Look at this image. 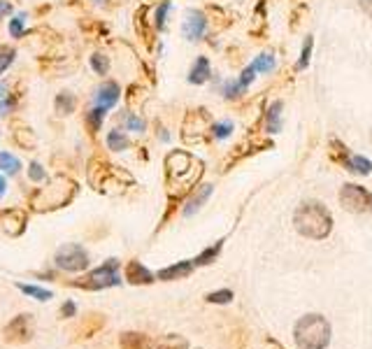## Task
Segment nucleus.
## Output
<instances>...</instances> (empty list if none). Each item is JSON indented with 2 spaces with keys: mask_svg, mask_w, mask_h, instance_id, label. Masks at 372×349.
<instances>
[{
  "mask_svg": "<svg viewBox=\"0 0 372 349\" xmlns=\"http://www.w3.org/2000/svg\"><path fill=\"white\" fill-rule=\"evenodd\" d=\"M91 68H93L98 75H107L110 61H107V56H102V54H93V56H91Z\"/></svg>",
  "mask_w": 372,
  "mask_h": 349,
  "instance_id": "obj_31",
  "label": "nucleus"
},
{
  "mask_svg": "<svg viewBox=\"0 0 372 349\" xmlns=\"http://www.w3.org/2000/svg\"><path fill=\"white\" fill-rule=\"evenodd\" d=\"M12 8H10V3H0V15H8Z\"/></svg>",
  "mask_w": 372,
  "mask_h": 349,
  "instance_id": "obj_40",
  "label": "nucleus"
},
{
  "mask_svg": "<svg viewBox=\"0 0 372 349\" xmlns=\"http://www.w3.org/2000/svg\"><path fill=\"white\" fill-rule=\"evenodd\" d=\"M26 212L24 209H5L3 214H0V226H3V231L8 233V236H21L24 228H26Z\"/></svg>",
  "mask_w": 372,
  "mask_h": 349,
  "instance_id": "obj_9",
  "label": "nucleus"
},
{
  "mask_svg": "<svg viewBox=\"0 0 372 349\" xmlns=\"http://www.w3.org/2000/svg\"><path fill=\"white\" fill-rule=\"evenodd\" d=\"M230 298H233V291L223 289V291H214V294H210L207 301H210V303H228Z\"/></svg>",
  "mask_w": 372,
  "mask_h": 349,
  "instance_id": "obj_33",
  "label": "nucleus"
},
{
  "mask_svg": "<svg viewBox=\"0 0 372 349\" xmlns=\"http://www.w3.org/2000/svg\"><path fill=\"white\" fill-rule=\"evenodd\" d=\"M312 47H314V37L307 35V37H305V47H303V52H300V59H298V63H296V70H305L307 66H310Z\"/></svg>",
  "mask_w": 372,
  "mask_h": 349,
  "instance_id": "obj_22",
  "label": "nucleus"
},
{
  "mask_svg": "<svg viewBox=\"0 0 372 349\" xmlns=\"http://www.w3.org/2000/svg\"><path fill=\"white\" fill-rule=\"evenodd\" d=\"M30 180H33V182H44V170H42V166H37V163H33V166H30Z\"/></svg>",
  "mask_w": 372,
  "mask_h": 349,
  "instance_id": "obj_37",
  "label": "nucleus"
},
{
  "mask_svg": "<svg viewBox=\"0 0 372 349\" xmlns=\"http://www.w3.org/2000/svg\"><path fill=\"white\" fill-rule=\"evenodd\" d=\"M126 277H128V282H131V284H149V282H154V275L140 261L128 263Z\"/></svg>",
  "mask_w": 372,
  "mask_h": 349,
  "instance_id": "obj_12",
  "label": "nucleus"
},
{
  "mask_svg": "<svg viewBox=\"0 0 372 349\" xmlns=\"http://www.w3.org/2000/svg\"><path fill=\"white\" fill-rule=\"evenodd\" d=\"M77 191V184L68 182V180H56L51 187H47L44 191H40L33 198L37 209H49V207H63L66 202H70V198Z\"/></svg>",
  "mask_w": 372,
  "mask_h": 349,
  "instance_id": "obj_4",
  "label": "nucleus"
},
{
  "mask_svg": "<svg viewBox=\"0 0 372 349\" xmlns=\"http://www.w3.org/2000/svg\"><path fill=\"white\" fill-rule=\"evenodd\" d=\"M121 282L119 279V261L117 258H110L105 265H100L98 270H93L91 275L77 279V287L82 289H91V291H98V289H107V287H117Z\"/></svg>",
  "mask_w": 372,
  "mask_h": 349,
  "instance_id": "obj_5",
  "label": "nucleus"
},
{
  "mask_svg": "<svg viewBox=\"0 0 372 349\" xmlns=\"http://www.w3.org/2000/svg\"><path fill=\"white\" fill-rule=\"evenodd\" d=\"M107 144H110V149H114V151H124V149H128V138L119 129H114V131H110V135H107Z\"/></svg>",
  "mask_w": 372,
  "mask_h": 349,
  "instance_id": "obj_20",
  "label": "nucleus"
},
{
  "mask_svg": "<svg viewBox=\"0 0 372 349\" xmlns=\"http://www.w3.org/2000/svg\"><path fill=\"white\" fill-rule=\"evenodd\" d=\"M19 289H21L24 294L37 298V301H49V298H51V291L49 289H42V287H28V284H21Z\"/></svg>",
  "mask_w": 372,
  "mask_h": 349,
  "instance_id": "obj_27",
  "label": "nucleus"
},
{
  "mask_svg": "<svg viewBox=\"0 0 372 349\" xmlns=\"http://www.w3.org/2000/svg\"><path fill=\"white\" fill-rule=\"evenodd\" d=\"M56 265L68 272H80L89 268V254L80 245H66L56 252Z\"/></svg>",
  "mask_w": 372,
  "mask_h": 349,
  "instance_id": "obj_7",
  "label": "nucleus"
},
{
  "mask_svg": "<svg viewBox=\"0 0 372 349\" xmlns=\"http://www.w3.org/2000/svg\"><path fill=\"white\" fill-rule=\"evenodd\" d=\"M33 338V319H30V314H19L15 317L8 328H5V340L8 342H28Z\"/></svg>",
  "mask_w": 372,
  "mask_h": 349,
  "instance_id": "obj_8",
  "label": "nucleus"
},
{
  "mask_svg": "<svg viewBox=\"0 0 372 349\" xmlns=\"http://www.w3.org/2000/svg\"><path fill=\"white\" fill-rule=\"evenodd\" d=\"M10 105H12L10 100H3V103H0V114H3L5 110H10Z\"/></svg>",
  "mask_w": 372,
  "mask_h": 349,
  "instance_id": "obj_41",
  "label": "nucleus"
},
{
  "mask_svg": "<svg viewBox=\"0 0 372 349\" xmlns=\"http://www.w3.org/2000/svg\"><path fill=\"white\" fill-rule=\"evenodd\" d=\"M5 189H8V184H5V177H3V175H0V196H3V194H5Z\"/></svg>",
  "mask_w": 372,
  "mask_h": 349,
  "instance_id": "obj_42",
  "label": "nucleus"
},
{
  "mask_svg": "<svg viewBox=\"0 0 372 349\" xmlns=\"http://www.w3.org/2000/svg\"><path fill=\"white\" fill-rule=\"evenodd\" d=\"M340 202H342L344 209H349L354 214L372 212V194L368 189L358 187V184H344L340 189Z\"/></svg>",
  "mask_w": 372,
  "mask_h": 349,
  "instance_id": "obj_6",
  "label": "nucleus"
},
{
  "mask_svg": "<svg viewBox=\"0 0 372 349\" xmlns=\"http://www.w3.org/2000/svg\"><path fill=\"white\" fill-rule=\"evenodd\" d=\"M254 77H256V68H254V63H252V66H249V68L245 70V73H242V77L237 79V82H240V84L247 88V86H249V84H252V82H254Z\"/></svg>",
  "mask_w": 372,
  "mask_h": 349,
  "instance_id": "obj_36",
  "label": "nucleus"
},
{
  "mask_svg": "<svg viewBox=\"0 0 372 349\" xmlns=\"http://www.w3.org/2000/svg\"><path fill=\"white\" fill-rule=\"evenodd\" d=\"M165 168H168L170 189H175V194H184L194 189V184L203 175V163L196 156H191L189 151H172L165 158Z\"/></svg>",
  "mask_w": 372,
  "mask_h": 349,
  "instance_id": "obj_2",
  "label": "nucleus"
},
{
  "mask_svg": "<svg viewBox=\"0 0 372 349\" xmlns=\"http://www.w3.org/2000/svg\"><path fill=\"white\" fill-rule=\"evenodd\" d=\"M230 131H233V124L230 122H219V124H212V135H214L216 140H223L230 135Z\"/></svg>",
  "mask_w": 372,
  "mask_h": 349,
  "instance_id": "obj_29",
  "label": "nucleus"
},
{
  "mask_svg": "<svg viewBox=\"0 0 372 349\" xmlns=\"http://www.w3.org/2000/svg\"><path fill=\"white\" fill-rule=\"evenodd\" d=\"M347 168L351 170V173H361V175H370L372 173V163L365 156H351Z\"/></svg>",
  "mask_w": 372,
  "mask_h": 349,
  "instance_id": "obj_19",
  "label": "nucleus"
},
{
  "mask_svg": "<svg viewBox=\"0 0 372 349\" xmlns=\"http://www.w3.org/2000/svg\"><path fill=\"white\" fill-rule=\"evenodd\" d=\"M256 73H272L275 70V56L272 54H261L259 59L254 61Z\"/></svg>",
  "mask_w": 372,
  "mask_h": 349,
  "instance_id": "obj_24",
  "label": "nucleus"
},
{
  "mask_svg": "<svg viewBox=\"0 0 372 349\" xmlns=\"http://www.w3.org/2000/svg\"><path fill=\"white\" fill-rule=\"evenodd\" d=\"M70 314H75V305L73 303H66V305H63V317H70Z\"/></svg>",
  "mask_w": 372,
  "mask_h": 349,
  "instance_id": "obj_39",
  "label": "nucleus"
},
{
  "mask_svg": "<svg viewBox=\"0 0 372 349\" xmlns=\"http://www.w3.org/2000/svg\"><path fill=\"white\" fill-rule=\"evenodd\" d=\"M24 19H26V15H19V17L12 19V23H10V33H12V37H19V35L24 33Z\"/></svg>",
  "mask_w": 372,
  "mask_h": 349,
  "instance_id": "obj_34",
  "label": "nucleus"
},
{
  "mask_svg": "<svg viewBox=\"0 0 372 349\" xmlns=\"http://www.w3.org/2000/svg\"><path fill=\"white\" fill-rule=\"evenodd\" d=\"M124 122H126V126H128V131H136V133H142V131H145V122L138 117L136 112H128L126 117H124Z\"/></svg>",
  "mask_w": 372,
  "mask_h": 349,
  "instance_id": "obj_30",
  "label": "nucleus"
},
{
  "mask_svg": "<svg viewBox=\"0 0 372 349\" xmlns=\"http://www.w3.org/2000/svg\"><path fill=\"white\" fill-rule=\"evenodd\" d=\"M296 342L300 349H326L331 342V326L322 314H307L296 323Z\"/></svg>",
  "mask_w": 372,
  "mask_h": 349,
  "instance_id": "obj_3",
  "label": "nucleus"
},
{
  "mask_svg": "<svg viewBox=\"0 0 372 349\" xmlns=\"http://www.w3.org/2000/svg\"><path fill=\"white\" fill-rule=\"evenodd\" d=\"M281 107H284V103H281V100H275V103L268 107V112H266V131H268V133H277V131H279Z\"/></svg>",
  "mask_w": 372,
  "mask_h": 349,
  "instance_id": "obj_17",
  "label": "nucleus"
},
{
  "mask_svg": "<svg viewBox=\"0 0 372 349\" xmlns=\"http://www.w3.org/2000/svg\"><path fill=\"white\" fill-rule=\"evenodd\" d=\"M121 96V88L117 82H105L98 91H95V105L105 107V110H110V107L117 105V100Z\"/></svg>",
  "mask_w": 372,
  "mask_h": 349,
  "instance_id": "obj_11",
  "label": "nucleus"
},
{
  "mask_svg": "<svg viewBox=\"0 0 372 349\" xmlns=\"http://www.w3.org/2000/svg\"><path fill=\"white\" fill-rule=\"evenodd\" d=\"M121 349H151V340L142 333H124L121 335Z\"/></svg>",
  "mask_w": 372,
  "mask_h": 349,
  "instance_id": "obj_14",
  "label": "nucleus"
},
{
  "mask_svg": "<svg viewBox=\"0 0 372 349\" xmlns=\"http://www.w3.org/2000/svg\"><path fill=\"white\" fill-rule=\"evenodd\" d=\"M19 168H21V163H19L17 156H12L10 151H0V170L8 175H17Z\"/></svg>",
  "mask_w": 372,
  "mask_h": 349,
  "instance_id": "obj_18",
  "label": "nucleus"
},
{
  "mask_svg": "<svg viewBox=\"0 0 372 349\" xmlns=\"http://www.w3.org/2000/svg\"><path fill=\"white\" fill-rule=\"evenodd\" d=\"M245 91H247V88L242 86L240 82H233V84L226 86V93H223V96H226V98H237V96H242Z\"/></svg>",
  "mask_w": 372,
  "mask_h": 349,
  "instance_id": "obj_35",
  "label": "nucleus"
},
{
  "mask_svg": "<svg viewBox=\"0 0 372 349\" xmlns=\"http://www.w3.org/2000/svg\"><path fill=\"white\" fill-rule=\"evenodd\" d=\"M212 191H214V187H212V184H207V187H203L201 191H198V194L194 196V198L189 200V205L184 207V214H186V217H191V214H196L198 209L203 207V202L207 200L210 196H212Z\"/></svg>",
  "mask_w": 372,
  "mask_h": 349,
  "instance_id": "obj_16",
  "label": "nucleus"
},
{
  "mask_svg": "<svg viewBox=\"0 0 372 349\" xmlns=\"http://www.w3.org/2000/svg\"><path fill=\"white\" fill-rule=\"evenodd\" d=\"M194 265L196 263H191V261H182V263H177V265H170V268H163V270H158V279H179V277H186L191 270H194Z\"/></svg>",
  "mask_w": 372,
  "mask_h": 349,
  "instance_id": "obj_13",
  "label": "nucleus"
},
{
  "mask_svg": "<svg viewBox=\"0 0 372 349\" xmlns=\"http://www.w3.org/2000/svg\"><path fill=\"white\" fill-rule=\"evenodd\" d=\"M207 79H210V61L205 59V56H201V59L196 61L194 70H191L189 82L191 84H205Z\"/></svg>",
  "mask_w": 372,
  "mask_h": 349,
  "instance_id": "obj_15",
  "label": "nucleus"
},
{
  "mask_svg": "<svg viewBox=\"0 0 372 349\" xmlns=\"http://www.w3.org/2000/svg\"><path fill=\"white\" fill-rule=\"evenodd\" d=\"M12 61H15V49L3 44V47H0V75L12 66Z\"/></svg>",
  "mask_w": 372,
  "mask_h": 349,
  "instance_id": "obj_26",
  "label": "nucleus"
},
{
  "mask_svg": "<svg viewBox=\"0 0 372 349\" xmlns=\"http://www.w3.org/2000/svg\"><path fill=\"white\" fill-rule=\"evenodd\" d=\"M168 10H170V3H168V0L158 5V10H156V21H154V23H156V28H158V30H163V28H165V17H168Z\"/></svg>",
  "mask_w": 372,
  "mask_h": 349,
  "instance_id": "obj_32",
  "label": "nucleus"
},
{
  "mask_svg": "<svg viewBox=\"0 0 372 349\" xmlns=\"http://www.w3.org/2000/svg\"><path fill=\"white\" fill-rule=\"evenodd\" d=\"M102 119H105V107L95 105L93 110L89 112V117H86V122H89V129H91L93 133H95V131H100V126H102Z\"/></svg>",
  "mask_w": 372,
  "mask_h": 349,
  "instance_id": "obj_21",
  "label": "nucleus"
},
{
  "mask_svg": "<svg viewBox=\"0 0 372 349\" xmlns=\"http://www.w3.org/2000/svg\"><path fill=\"white\" fill-rule=\"evenodd\" d=\"M293 224H296V231L300 236L312 240H324L328 238L333 228V217L328 209L324 207V202L307 200L298 205L296 214H293Z\"/></svg>",
  "mask_w": 372,
  "mask_h": 349,
  "instance_id": "obj_1",
  "label": "nucleus"
},
{
  "mask_svg": "<svg viewBox=\"0 0 372 349\" xmlns=\"http://www.w3.org/2000/svg\"><path fill=\"white\" fill-rule=\"evenodd\" d=\"M5 91H8V86L0 84V100H5Z\"/></svg>",
  "mask_w": 372,
  "mask_h": 349,
  "instance_id": "obj_43",
  "label": "nucleus"
},
{
  "mask_svg": "<svg viewBox=\"0 0 372 349\" xmlns=\"http://www.w3.org/2000/svg\"><path fill=\"white\" fill-rule=\"evenodd\" d=\"M221 245H223V240H219V243H214V247H212V249H205L201 256L196 258V265H205V263H212L216 258V254L221 252Z\"/></svg>",
  "mask_w": 372,
  "mask_h": 349,
  "instance_id": "obj_25",
  "label": "nucleus"
},
{
  "mask_svg": "<svg viewBox=\"0 0 372 349\" xmlns=\"http://www.w3.org/2000/svg\"><path fill=\"white\" fill-rule=\"evenodd\" d=\"M358 5H361V10L365 12V15L372 17V0H358Z\"/></svg>",
  "mask_w": 372,
  "mask_h": 349,
  "instance_id": "obj_38",
  "label": "nucleus"
},
{
  "mask_svg": "<svg viewBox=\"0 0 372 349\" xmlns=\"http://www.w3.org/2000/svg\"><path fill=\"white\" fill-rule=\"evenodd\" d=\"M158 349H186V340L179 338V335H168L158 342Z\"/></svg>",
  "mask_w": 372,
  "mask_h": 349,
  "instance_id": "obj_28",
  "label": "nucleus"
},
{
  "mask_svg": "<svg viewBox=\"0 0 372 349\" xmlns=\"http://www.w3.org/2000/svg\"><path fill=\"white\" fill-rule=\"evenodd\" d=\"M75 96L73 93H61V96H56V110L63 112V114H70L75 110Z\"/></svg>",
  "mask_w": 372,
  "mask_h": 349,
  "instance_id": "obj_23",
  "label": "nucleus"
},
{
  "mask_svg": "<svg viewBox=\"0 0 372 349\" xmlns=\"http://www.w3.org/2000/svg\"><path fill=\"white\" fill-rule=\"evenodd\" d=\"M205 28H207V17H205L201 10H191L182 26V33L186 40H201Z\"/></svg>",
  "mask_w": 372,
  "mask_h": 349,
  "instance_id": "obj_10",
  "label": "nucleus"
}]
</instances>
